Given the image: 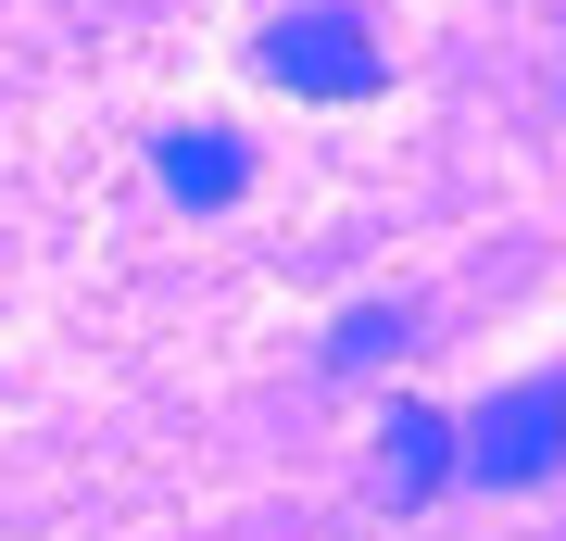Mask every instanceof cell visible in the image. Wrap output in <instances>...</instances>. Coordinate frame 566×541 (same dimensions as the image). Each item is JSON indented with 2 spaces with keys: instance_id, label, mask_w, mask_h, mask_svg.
Returning a JSON list of instances; mask_svg holds the SVG:
<instances>
[{
  "instance_id": "6da1fadb",
  "label": "cell",
  "mask_w": 566,
  "mask_h": 541,
  "mask_svg": "<svg viewBox=\"0 0 566 541\" xmlns=\"http://www.w3.org/2000/svg\"><path fill=\"white\" fill-rule=\"evenodd\" d=\"M453 466H465V491H542L566 466V365L504 378L479 416H453Z\"/></svg>"
},
{
  "instance_id": "277c9868",
  "label": "cell",
  "mask_w": 566,
  "mask_h": 541,
  "mask_svg": "<svg viewBox=\"0 0 566 541\" xmlns=\"http://www.w3.org/2000/svg\"><path fill=\"white\" fill-rule=\"evenodd\" d=\"M164 189H177L189 215H227V201L252 189V152L227 139V126H177V139H164Z\"/></svg>"
},
{
  "instance_id": "3957f363",
  "label": "cell",
  "mask_w": 566,
  "mask_h": 541,
  "mask_svg": "<svg viewBox=\"0 0 566 541\" xmlns=\"http://www.w3.org/2000/svg\"><path fill=\"white\" fill-rule=\"evenodd\" d=\"M465 466H453V416H428V403H390V428H378V491H390V517H416L428 491H453Z\"/></svg>"
},
{
  "instance_id": "5b68a950",
  "label": "cell",
  "mask_w": 566,
  "mask_h": 541,
  "mask_svg": "<svg viewBox=\"0 0 566 541\" xmlns=\"http://www.w3.org/2000/svg\"><path fill=\"white\" fill-rule=\"evenodd\" d=\"M390 353H416V302H353L315 365H327V378H365V365H390Z\"/></svg>"
},
{
  "instance_id": "7a4b0ae2",
  "label": "cell",
  "mask_w": 566,
  "mask_h": 541,
  "mask_svg": "<svg viewBox=\"0 0 566 541\" xmlns=\"http://www.w3.org/2000/svg\"><path fill=\"white\" fill-rule=\"evenodd\" d=\"M264 76L303 89V101H378L390 51H378V25H365L353 0H315V13H277V25H264Z\"/></svg>"
}]
</instances>
